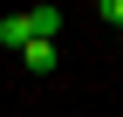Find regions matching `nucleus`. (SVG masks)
Returning <instances> with one entry per match:
<instances>
[{
  "mask_svg": "<svg viewBox=\"0 0 123 117\" xmlns=\"http://www.w3.org/2000/svg\"><path fill=\"white\" fill-rule=\"evenodd\" d=\"M21 28H27V41H55V28H62V7H27V14H21Z\"/></svg>",
  "mask_w": 123,
  "mask_h": 117,
  "instance_id": "1",
  "label": "nucleus"
},
{
  "mask_svg": "<svg viewBox=\"0 0 123 117\" xmlns=\"http://www.w3.org/2000/svg\"><path fill=\"white\" fill-rule=\"evenodd\" d=\"M21 62L34 69V76H48V69H55V41H27V48H21Z\"/></svg>",
  "mask_w": 123,
  "mask_h": 117,
  "instance_id": "2",
  "label": "nucleus"
},
{
  "mask_svg": "<svg viewBox=\"0 0 123 117\" xmlns=\"http://www.w3.org/2000/svg\"><path fill=\"white\" fill-rule=\"evenodd\" d=\"M0 48H27V28H21V14H7V21H0Z\"/></svg>",
  "mask_w": 123,
  "mask_h": 117,
  "instance_id": "3",
  "label": "nucleus"
}]
</instances>
